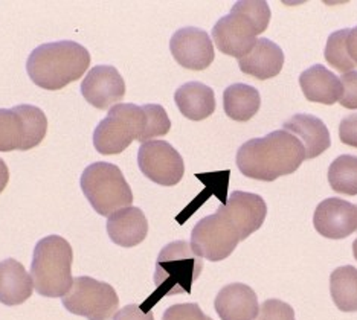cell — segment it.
Wrapping results in <instances>:
<instances>
[{
    "instance_id": "ac0fdd59",
    "label": "cell",
    "mask_w": 357,
    "mask_h": 320,
    "mask_svg": "<svg viewBox=\"0 0 357 320\" xmlns=\"http://www.w3.org/2000/svg\"><path fill=\"white\" fill-rule=\"evenodd\" d=\"M240 70L257 79L277 77L284 66L282 49L269 38H258L252 51L238 60Z\"/></svg>"
},
{
    "instance_id": "9a60e30c",
    "label": "cell",
    "mask_w": 357,
    "mask_h": 320,
    "mask_svg": "<svg viewBox=\"0 0 357 320\" xmlns=\"http://www.w3.org/2000/svg\"><path fill=\"white\" fill-rule=\"evenodd\" d=\"M313 224L324 238L344 240L357 231V206L336 197L324 200L314 211Z\"/></svg>"
},
{
    "instance_id": "ba28073f",
    "label": "cell",
    "mask_w": 357,
    "mask_h": 320,
    "mask_svg": "<svg viewBox=\"0 0 357 320\" xmlns=\"http://www.w3.org/2000/svg\"><path fill=\"white\" fill-rule=\"evenodd\" d=\"M63 305L69 313L87 320H110L119 307V298L110 284L78 276L63 296Z\"/></svg>"
},
{
    "instance_id": "ffe728a7",
    "label": "cell",
    "mask_w": 357,
    "mask_h": 320,
    "mask_svg": "<svg viewBox=\"0 0 357 320\" xmlns=\"http://www.w3.org/2000/svg\"><path fill=\"white\" fill-rule=\"evenodd\" d=\"M299 86L303 93L310 102H321L333 105L340 101L342 96V83L335 73L326 66L314 64L304 70L299 77Z\"/></svg>"
},
{
    "instance_id": "44dd1931",
    "label": "cell",
    "mask_w": 357,
    "mask_h": 320,
    "mask_svg": "<svg viewBox=\"0 0 357 320\" xmlns=\"http://www.w3.org/2000/svg\"><path fill=\"white\" fill-rule=\"evenodd\" d=\"M32 290L34 282L23 264L13 258L0 262V302L3 305H20L31 298Z\"/></svg>"
},
{
    "instance_id": "3957f363",
    "label": "cell",
    "mask_w": 357,
    "mask_h": 320,
    "mask_svg": "<svg viewBox=\"0 0 357 320\" xmlns=\"http://www.w3.org/2000/svg\"><path fill=\"white\" fill-rule=\"evenodd\" d=\"M72 262L74 252L64 238L50 235L40 240L31 262V277L37 293L45 298H63L74 284Z\"/></svg>"
},
{
    "instance_id": "4fadbf2b",
    "label": "cell",
    "mask_w": 357,
    "mask_h": 320,
    "mask_svg": "<svg viewBox=\"0 0 357 320\" xmlns=\"http://www.w3.org/2000/svg\"><path fill=\"white\" fill-rule=\"evenodd\" d=\"M81 95L96 109L107 110L124 100V78L113 66H95L81 83Z\"/></svg>"
},
{
    "instance_id": "d6986e66",
    "label": "cell",
    "mask_w": 357,
    "mask_h": 320,
    "mask_svg": "<svg viewBox=\"0 0 357 320\" xmlns=\"http://www.w3.org/2000/svg\"><path fill=\"white\" fill-rule=\"evenodd\" d=\"M282 130L289 131L304 145L305 159H314L330 148V131L324 122L313 114H295L284 122Z\"/></svg>"
},
{
    "instance_id": "cb8c5ba5",
    "label": "cell",
    "mask_w": 357,
    "mask_h": 320,
    "mask_svg": "<svg viewBox=\"0 0 357 320\" xmlns=\"http://www.w3.org/2000/svg\"><path fill=\"white\" fill-rule=\"evenodd\" d=\"M330 293L335 305L345 313L357 311V268L337 267L330 276Z\"/></svg>"
},
{
    "instance_id": "1f68e13d",
    "label": "cell",
    "mask_w": 357,
    "mask_h": 320,
    "mask_svg": "<svg viewBox=\"0 0 357 320\" xmlns=\"http://www.w3.org/2000/svg\"><path fill=\"white\" fill-rule=\"evenodd\" d=\"M113 320H154V316L151 310L144 311L136 303H130V305L121 308Z\"/></svg>"
},
{
    "instance_id": "836d02e7",
    "label": "cell",
    "mask_w": 357,
    "mask_h": 320,
    "mask_svg": "<svg viewBox=\"0 0 357 320\" xmlns=\"http://www.w3.org/2000/svg\"><path fill=\"white\" fill-rule=\"evenodd\" d=\"M10 182V169H8L3 159H0V194L5 191V188Z\"/></svg>"
},
{
    "instance_id": "603a6c76",
    "label": "cell",
    "mask_w": 357,
    "mask_h": 320,
    "mask_svg": "<svg viewBox=\"0 0 357 320\" xmlns=\"http://www.w3.org/2000/svg\"><path fill=\"white\" fill-rule=\"evenodd\" d=\"M261 107V96L259 92L248 84L237 83L225 90L223 93V109L228 118L237 122H246L252 119Z\"/></svg>"
},
{
    "instance_id": "7a4b0ae2",
    "label": "cell",
    "mask_w": 357,
    "mask_h": 320,
    "mask_svg": "<svg viewBox=\"0 0 357 320\" xmlns=\"http://www.w3.org/2000/svg\"><path fill=\"white\" fill-rule=\"evenodd\" d=\"M91 54L72 40L46 43L36 47L26 61L32 83L45 90H60L84 75Z\"/></svg>"
},
{
    "instance_id": "83f0119b",
    "label": "cell",
    "mask_w": 357,
    "mask_h": 320,
    "mask_svg": "<svg viewBox=\"0 0 357 320\" xmlns=\"http://www.w3.org/2000/svg\"><path fill=\"white\" fill-rule=\"evenodd\" d=\"M255 320H296L295 311L280 299H267L258 310Z\"/></svg>"
},
{
    "instance_id": "5bb4252c",
    "label": "cell",
    "mask_w": 357,
    "mask_h": 320,
    "mask_svg": "<svg viewBox=\"0 0 357 320\" xmlns=\"http://www.w3.org/2000/svg\"><path fill=\"white\" fill-rule=\"evenodd\" d=\"M218 209L237 229L240 241H245L248 236L257 232L267 215V204L263 197L243 191L232 192Z\"/></svg>"
},
{
    "instance_id": "8992f818",
    "label": "cell",
    "mask_w": 357,
    "mask_h": 320,
    "mask_svg": "<svg viewBox=\"0 0 357 320\" xmlns=\"http://www.w3.org/2000/svg\"><path fill=\"white\" fill-rule=\"evenodd\" d=\"M147 114L135 104H116L93 131V145L104 155L119 154L133 141L142 142Z\"/></svg>"
},
{
    "instance_id": "277c9868",
    "label": "cell",
    "mask_w": 357,
    "mask_h": 320,
    "mask_svg": "<svg viewBox=\"0 0 357 320\" xmlns=\"http://www.w3.org/2000/svg\"><path fill=\"white\" fill-rule=\"evenodd\" d=\"M204 261L192 252L186 241H173L160 250L154 272L156 293L153 294L151 305L159 299L173 294H190L192 284L200 276Z\"/></svg>"
},
{
    "instance_id": "e575fe53",
    "label": "cell",
    "mask_w": 357,
    "mask_h": 320,
    "mask_svg": "<svg viewBox=\"0 0 357 320\" xmlns=\"http://www.w3.org/2000/svg\"><path fill=\"white\" fill-rule=\"evenodd\" d=\"M353 255H354V258L357 261V238H356V241L353 243Z\"/></svg>"
},
{
    "instance_id": "f546056e",
    "label": "cell",
    "mask_w": 357,
    "mask_h": 320,
    "mask_svg": "<svg viewBox=\"0 0 357 320\" xmlns=\"http://www.w3.org/2000/svg\"><path fill=\"white\" fill-rule=\"evenodd\" d=\"M342 83V96H340V105L348 110H357V70L342 73L340 77Z\"/></svg>"
},
{
    "instance_id": "7c38bea8",
    "label": "cell",
    "mask_w": 357,
    "mask_h": 320,
    "mask_svg": "<svg viewBox=\"0 0 357 320\" xmlns=\"http://www.w3.org/2000/svg\"><path fill=\"white\" fill-rule=\"evenodd\" d=\"M169 51L185 69L205 70L214 61V46L209 34L199 28H182L169 40Z\"/></svg>"
},
{
    "instance_id": "7402d4cb",
    "label": "cell",
    "mask_w": 357,
    "mask_h": 320,
    "mask_svg": "<svg viewBox=\"0 0 357 320\" xmlns=\"http://www.w3.org/2000/svg\"><path fill=\"white\" fill-rule=\"evenodd\" d=\"M174 101L183 116L191 121H204L215 112L214 90L199 81H191L178 87Z\"/></svg>"
},
{
    "instance_id": "5b68a950",
    "label": "cell",
    "mask_w": 357,
    "mask_h": 320,
    "mask_svg": "<svg viewBox=\"0 0 357 320\" xmlns=\"http://www.w3.org/2000/svg\"><path fill=\"white\" fill-rule=\"evenodd\" d=\"M79 185L92 208L102 217H110L133 203L132 188L123 171L113 163L96 162L89 165L81 174Z\"/></svg>"
},
{
    "instance_id": "2e32d148",
    "label": "cell",
    "mask_w": 357,
    "mask_h": 320,
    "mask_svg": "<svg viewBox=\"0 0 357 320\" xmlns=\"http://www.w3.org/2000/svg\"><path fill=\"white\" fill-rule=\"evenodd\" d=\"M214 307L222 320H255L258 316V298L246 284H229L215 296Z\"/></svg>"
},
{
    "instance_id": "484cf974",
    "label": "cell",
    "mask_w": 357,
    "mask_h": 320,
    "mask_svg": "<svg viewBox=\"0 0 357 320\" xmlns=\"http://www.w3.org/2000/svg\"><path fill=\"white\" fill-rule=\"evenodd\" d=\"M348 31L350 29H340L333 32V34L327 40V46H326V52H324V56L328 64H331L337 72H351L356 64L351 61L350 55L347 52V37H348Z\"/></svg>"
},
{
    "instance_id": "52a82bcc",
    "label": "cell",
    "mask_w": 357,
    "mask_h": 320,
    "mask_svg": "<svg viewBox=\"0 0 357 320\" xmlns=\"http://www.w3.org/2000/svg\"><path fill=\"white\" fill-rule=\"evenodd\" d=\"M47 133V118L42 109L23 104L0 109V151H28L42 144Z\"/></svg>"
},
{
    "instance_id": "d6a6232c",
    "label": "cell",
    "mask_w": 357,
    "mask_h": 320,
    "mask_svg": "<svg viewBox=\"0 0 357 320\" xmlns=\"http://www.w3.org/2000/svg\"><path fill=\"white\" fill-rule=\"evenodd\" d=\"M347 52L350 55L351 61L357 66V26L348 31L347 37Z\"/></svg>"
},
{
    "instance_id": "6da1fadb",
    "label": "cell",
    "mask_w": 357,
    "mask_h": 320,
    "mask_svg": "<svg viewBox=\"0 0 357 320\" xmlns=\"http://www.w3.org/2000/svg\"><path fill=\"white\" fill-rule=\"evenodd\" d=\"M305 160L304 145L286 130H275L264 137L250 139L237 153V167L249 178L273 182L294 174Z\"/></svg>"
},
{
    "instance_id": "e0dca14e",
    "label": "cell",
    "mask_w": 357,
    "mask_h": 320,
    "mask_svg": "<svg viewBox=\"0 0 357 320\" xmlns=\"http://www.w3.org/2000/svg\"><path fill=\"white\" fill-rule=\"evenodd\" d=\"M107 234L110 240L121 247H135L147 238V217L135 206L119 209L107 218Z\"/></svg>"
},
{
    "instance_id": "4316f807",
    "label": "cell",
    "mask_w": 357,
    "mask_h": 320,
    "mask_svg": "<svg viewBox=\"0 0 357 320\" xmlns=\"http://www.w3.org/2000/svg\"><path fill=\"white\" fill-rule=\"evenodd\" d=\"M142 109L147 114V125H145L142 144L150 142L153 137L165 136L172 128V121H169L164 107L159 104H147L142 105Z\"/></svg>"
},
{
    "instance_id": "4dcf8cb0",
    "label": "cell",
    "mask_w": 357,
    "mask_h": 320,
    "mask_svg": "<svg viewBox=\"0 0 357 320\" xmlns=\"http://www.w3.org/2000/svg\"><path fill=\"white\" fill-rule=\"evenodd\" d=\"M339 139L342 144L357 148V113L348 114L347 118L340 121Z\"/></svg>"
},
{
    "instance_id": "30bf717a",
    "label": "cell",
    "mask_w": 357,
    "mask_h": 320,
    "mask_svg": "<svg viewBox=\"0 0 357 320\" xmlns=\"http://www.w3.org/2000/svg\"><path fill=\"white\" fill-rule=\"evenodd\" d=\"M137 165L145 177L160 186H174L185 174L182 155L165 141L142 144L137 151Z\"/></svg>"
},
{
    "instance_id": "9c48e42d",
    "label": "cell",
    "mask_w": 357,
    "mask_h": 320,
    "mask_svg": "<svg viewBox=\"0 0 357 320\" xmlns=\"http://www.w3.org/2000/svg\"><path fill=\"white\" fill-rule=\"evenodd\" d=\"M240 243L237 229L217 209L213 215L202 218L191 232V249L197 257L208 261H223L235 250Z\"/></svg>"
},
{
    "instance_id": "f1b7e54d",
    "label": "cell",
    "mask_w": 357,
    "mask_h": 320,
    "mask_svg": "<svg viewBox=\"0 0 357 320\" xmlns=\"http://www.w3.org/2000/svg\"><path fill=\"white\" fill-rule=\"evenodd\" d=\"M162 320H213L206 316L197 303H176L169 307Z\"/></svg>"
},
{
    "instance_id": "8fae6325",
    "label": "cell",
    "mask_w": 357,
    "mask_h": 320,
    "mask_svg": "<svg viewBox=\"0 0 357 320\" xmlns=\"http://www.w3.org/2000/svg\"><path fill=\"white\" fill-rule=\"evenodd\" d=\"M258 34H261V31L257 23L235 5L213 28V40L218 51L238 60L252 51Z\"/></svg>"
},
{
    "instance_id": "d4e9b609",
    "label": "cell",
    "mask_w": 357,
    "mask_h": 320,
    "mask_svg": "<svg viewBox=\"0 0 357 320\" xmlns=\"http://www.w3.org/2000/svg\"><path fill=\"white\" fill-rule=\"evenodd\" d=\"M328 183L333 191L345 195H357V155L344 154L331 162Z\"/></svg>"
}]
</instances>
